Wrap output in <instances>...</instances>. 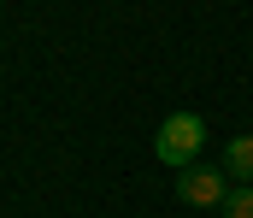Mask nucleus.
<instances>
[{
  "label": "nucleus",
  "instance_id": "f03ea898",
  "mask_svg": "<svg viewBox=\"0 0 253 218\" xmlns=\"http://www.w3.org/2000/svg\"><path fill=\"white\" fill-rule=\"evenodd\" d=\"M177 201L183 207H218L224 213V201H230V177H224V165H189V171H177Z\"/></svg>",
  "mask_w": 253,
  "mask_h": 218
},
{
  "label": "nucleus",
  "instance_id": "7ed1b4c3",
  "mask_svg": "<svg viewBox=\"0 0 253 218\" xmlns=\"http://www.w3.org/2000/svg\"><path fill=\"white\" fill-rule=\"evenodd\" d=\"M224 177L236 189H253V136H236V142L224 147Z\"/></svg>",
  "mask_w": 253,
  "mask_h": 218
},
{
  "label": "nucleus",
  "instance_id": "f257e3e1",
  "mask_svg": "<svg viewBox=\"0 0 253 218\" xmlns=\"http://www.w3.org/2000/svg\"><path fill=\"white\" fill-rule=\"evenodd\" d=\"M200 147H206V118H200V112H171V118L153 130V153H159V165H171V171L200 165Z\"/></svg>",
  "mask_w": 253,
  "mask_h": 218
},
{
  "label": "nucleus",
  "instance_id": "20e7f679",
  "mask_svg": "<svg viewBox=\"0 0 253 218\" xmlns=\"http://www.w3.org/2000/svg\"><path fill=\"white\" fill-rule=\"evenodd\" d=\"M224 218H253V189H230V201H224Z\"/></svg>",
  "mask_w": 253,
  "mask_h": 218
}]
</instances>
